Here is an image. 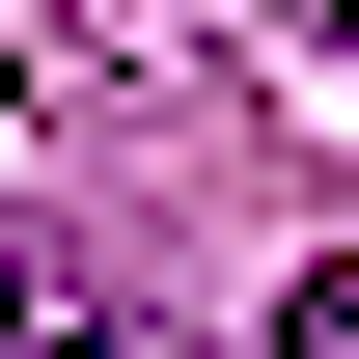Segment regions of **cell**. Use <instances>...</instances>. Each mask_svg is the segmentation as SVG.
<instances>
[{
  "label": "cell",
  "instance_id": "6da1fadb",
  "mask_svg": "<svg viewBox=\"0 0 359 359\" xmlns=\"http://www.w3.org/2000/svg\"><path fill=\"white\" fill-rule=\"evenodd\" d=\"M0 359H138V332H111V276H83V249L0 222Z\"/></svg>",
  "mask_w": 359,
  "mask_h": 359
},
{
  "label": "cell",
  "instance_id": "7a4b0ae2",
  "mask_svg": "<svg viewBox=\"0 0 359 359\" xmlns=\"http://www.w3.org/2000/svg\"><path fill=\"white\" fill-rule=\"evenodd\" d=\"M276 359H359V276H304V304H276Z\"/></svg>",
  "mask_w": 359,
  "mask_h": 359
},
{
  "label": "cell",
  "instance_id": "3957f363",
  "mask_svg": "<svg viewBox=\"0 0 359 359\" xmlns=\"http://www.w3.org/2000/svg\"><path fill=\"white\" fill-rule=\"evenodd\" d=\"M332 55H359V0H332Z\"/></svg>",
  "mask_w": 359,
  "mask_h": 359
}]
</instances>
